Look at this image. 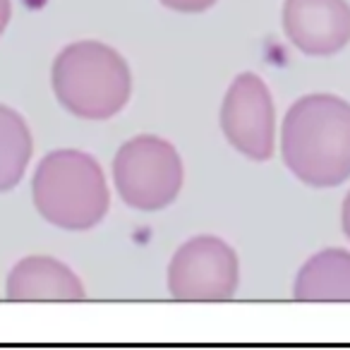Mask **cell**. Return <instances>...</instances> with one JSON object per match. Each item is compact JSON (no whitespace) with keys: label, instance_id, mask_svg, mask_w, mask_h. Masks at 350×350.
Masks as SVG:
<instances>
[{"label":"cell","instance_id":"6da1fadb","mask_svg":"<svg viewBox=\"0 0 350 350\" xmlns=\"http://www.w3.org/2000/svg\"><path fill=\"white\" fill-rule=\"evenodd\" d=\"M281 154L307 187L343 185L350 178V103L334 94L297 98L283 118Z\"/></svg>","mask_w":350,"mask_h":350},{"label":"cell","instance_id":"7a4b0ae2","mask_svg":"<svg viewBox=\"0 0 350 350\" xmlns=\"http://www.w3.org/2000/svg\"><path fill=\"white\" fill-rule=\"evenodd\" d=\"M51 84L60 106L84 120H108L130 101L132 75L116 49L77 41L58 53Z\"/></svg>","mask_w":350,"mask_h":350},{"label":"cell","instance_id":"3957f363","mask_svg":"<svg viewBox=\"0 0 350 350\" xmlns=\"http://www.w3.org/2000/svg\"><path fill=\"white\" fill-rule=\"evenodd\" d=\"M31 197L41 219L63 230L94 228L111 204L101 165L79 149L51 151L34 173Z\"/></svg>","mask_w":350,"mask_h":350},{"label":"cell","instance_id":"277c9868","mask_svg":"<svg viewBox=\"0 0 350 350\" xmlns=\"http://www.w3.org/2000/svg\"><path fill=\"white\" fill-rule=\"evenodd\" d=\"M113 183L127 206L161 211L180 195L183 159L175 146L161 137H132L113 159Z\"/></svg>","mask_w":350,"mask_h":350},{"label":"cell","instance_id":"5b68a950","mask_svg":"<svg viewBox=\"0 0 350 350\" xmlns=\"http://www.w3.org/2000/svg\"><path fill=\"white\" fill-rule=\"evenodd\" d=\"M238 281V254L214 235L187 240L168 264V291L178 302H226Z\"/></svg>","mask_w":350,"mask_h":350},{"label":"cell","instance_id":"8992f818","mask_svg":"<svg viewBox=\"0 0 350 350\" xmlns=\"http://www.w3.org/2000/svg\"><path fill=\"white\" fill-rule=\"evenodd\" d=\"M221 130L235 151L252 161H269L273 154L276 118L269 87L254 72L233 79L221 103Z\"/></svg>","mask_w":350,"mask_h":350},{"label":"cell","instance_id":"52a82bcc","mask_svg":"<svg viewBox=\"0 0 350 350\" xmlns=\"http://www.w3.org/2000/svg\"><path fill=\"white\" fill-rule=\"evenodd\" d=\"M283 31L300 53L329 58L350 41V5L345 0H286Z\"/></svg>","mask_w":350,"mask_h":350},{"label":"cell","instance_id":"ba28073f","mask_svg":"<svg viewBox=\"0 0 350 350\" xmlns=\"http://www.w3.org/2000/svg\"><path fill=\"white\" fill-rule=\"evenodd\" d=\"M5 297L12 302H77L84 300V286L68 264L34 254L15 264Z\"/></svg>","mask_w":350,"mask_h":350},{"label":"cell","instance_id":"9c48e42d","mask_svg":"<svg viewBox=\"0 0 350 350\" xmlns=\"http://www.w3.org/2000/svg\"><path fill=\"white\" fill-rule=\"evenodd\" d=\"M293 297L297 302H350V252L324 250L297 271Z\"/></svg>","mask_w":350,"mask_h":350},{"label":"cell","instance_id":"30bf717a","mask_svg":"<svg viewBox=\"0 0 350 350\" xmlns=\"http://www.w3.org/2000/svg\"><path fill=\"white\" fill-rule=\"evenodd\" d=\"M31 151L34 142L25 118L12 108L0 106V192H10L20 185Z\"/></svg>","mask_w":350,"mask_h":350},{"label":"cell","instance_id":"8fae6325","mask_svg":"<svg viewBox=\"0 0 350 350\" xmlns=\"http://www.w3.org/2000/svg\"><path fill=\"white\" fill-rule=\"evenodd\" d=\"M161 5H165L168 10L183 12V15H200V12L214 8L216 0H161Z\"/></svg>","mask_w":350,"mask_h":350},{"label":"cell","instance_id":"7c38bea8","mask_svg":"<svg viewBox=\"0 0 350 350\" xmlns=\"http://www.w3.org/2000/svg\"><path fill=\"white\" fill-rule=\"evenodd\" d=\"M10 17H12L10 0H0V34H3V31H5V27L10 25Z\"/></svg>","mask_w":350,"mask_h":350},{"label":"cell","instance_id":"4fadbf2b","mask_svg":"<svg viewBox=\"0 0 350 350\" xmlns=\"http://www.w3.org/2000/svg\"><path fill=\"white\" fill-rule=\"evenodd\" d=\"M340 226H343L345 238L350 240V192H348V197L343 200V211H340Z\"/></svg>","mask_w":350,"mask_h":350}]
</instances>
